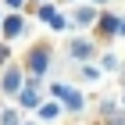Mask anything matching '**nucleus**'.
Segmentation results:
<instances>
[{
	"label": "nucleus",
	"mask_w": 125,
	"mask_h": 125,
	"mask_svg": "<svg viewBox=\"0 0 125 125\" xmlns=\"http://www.w3.org/2000/svg\"><path fill=\"white\" fill-rule=\"evenodd\" d=\"M25 68H29L32 75H43L50 68V43H36V47L25 54Z\"/></svg>",
	"instance_id": "1"
},
{
	"label": "nucleus",
	"mask_w": 125,
	"mask_h": 125,
	"mask_svg": "<svg viewBox=\"0 0 125 125\" xmlns=\"http://www.w3.org/2000/svg\"><path fill=\"white\" fill-rule=\"evenodd\" d=\"M0 89H4L7 96H18L21 89H25V72H21L18 64H7L4 75H0Z\"/></svg>",
	"instance_id": "2"
},
{
	"label": "nucleus",
	"mask_w": 125,
	"mask_h": 125,
	"mask_svg": "<svg viewBox=\"0 0 125 125\" xmlns=\"http://www.w3.org/2000/svg\"><path fill=\"white\" fill-rule=\"evenodd\" d=\"M0 29H4V39H14L21 29H25V21H21V14H18V11H11L7 18L0 21Z\"/></svg>",
	"instance_id": "3"
},
{
	"label": "nucleus",
	"mask_w": 125,
	"mask_h": 125,
	"mask_svg": "<svg viewBox=\"0 0 125 125\" xmlns=\"http://www.w3.org/2000/svg\"><path fill=\"white\" fill-rule=\"evenodd\" d=\"M54 93L61 96V104H64V107H75V111L82 107V93H79V89H68V86H54Z\"/></svg>",
	"instance_id": "4"
},
{
	"label": "nucleus",
	"mask_w": 125,
	"mask_h": 125,
	"mask_svg": "<svg viewBox=\"0 0 125 125\" xmlns=\"http://www.w3.org/2000/svg\"><path fill=\"white\" fill-rule=\"evenodd\" d=\"M18 100H21V107H39L43 100H39V89L32 86V82H25V89L18 93Z\"/></svg>",
	"instance_id": "5"
},
{
	"label": "nucleus",
	"mask_w": 125,
	"mask_h": 125,
	"mask_svg": "<svg viewBox=\"0 0 125 125\" xmlns=\"http://www.w3.org/2000/svg\"><path fill=\"white\" fill-rule=\"evenodd\" d=\"M36 115L43 118V122H54V118L61 115V104H54V100H47V104H39V107H36Z\"/></svg>",
	"instance_id": "6"
},
{
	"label": "nucleus",
	"mask_w": 125,
	"mask_h": 125,
	"mask_svg": "<svg viewBox=\"0 0 125 125\" xmlns=\"http://www.w3.org/2000/svg\"><path fill=\"white\" fill-rule=\"evenodd\" d=\"M39 14H43V21H50L54 29H61V25H64V18L57 14V7H47V4H43V7H39Z\"/></svg>",
	"instance_id": "7"
},
{
	"label": "nucleus",
	"mask_w": 125,
	"mask_h": 125,
	"mask_svg": "<svg viewBox=\"0 0 125 125\" xmlns=\"http://www.w3.org/2000/svg\"><path fill=\"white\" fill-rule=\"evenodd\" d=\"M89 54H93V47H89V43H82V39H79V43H72V57H79V61H86Z\"/></svg>",
	"instance_id": "8"
},
{
	"label": "nucleus",
	"mask_w": 125,
	"mask_h": 125,
	"mask_svg": "<svg viewBox=\"0 0 125 125\" xmlns=\"http://www.w3.org/2000/svg\"><path fill=\"white\" fill-rule=\"evenodd\" d=\"M79 21H82V25H89V21L96 18V7H79V14H75Z\"/></svg>",
	"instance_id": "9"
},
{
	"label": "nucleus",
	"mask_w": 125,
	"mask_h": 125,
	"mask_svg": "<svg viewBox=\"0 0 125 125\" xmlns=\"http://www.w3.org/2000/svg\"><path fill=\"white\" fill-rule=\"evenodd\" d=\"M0 125H21L18 122V111H4V115H0Z\"/></svg>",
	"instance_id": "10"
},
{
	"label": "nucleus",
	"mask_w": 125,
	"mask_h": 125,
	"mask_svg": "<svg viewBox=\"0 0 125 125\" xmlns=\"http://www.w3.org/2000/svg\"><path fill=\"white\" fill-rule=\"evenodd\" d=\"M4 4H7L11 11H21V7H25V0H4Z\"/></svg>",
	"instance_id": "11"
},
{
	"label": "nucleus",
	"mask_w": 125,
	"mask_h": 125,
	"mask_svg": "<svg viewBox=\"0 0 125 125\" xmlns=\"http://www.w3.org/2000/svg\"><path fill=\"white\" fill-rule=\"evenodd\" d=\"M4 61H7V47H0V64H4Z\"/></svg>",
	"instance_id": "12"
},
{
	"label": "nucleus",
	"mask_w": 125,
	"mask_h": 125,
	"mask_svg": "<svg viewBox=\"0 0 125 125\" xmlns=\"http://www.w3.org/2000/svg\"><path fill=\"white\" fill-rule=\"evenodd\" d=\"M0 21H4V18H0Z\"/></svg>",
	"instance_id": "13"
}]
</instances>
